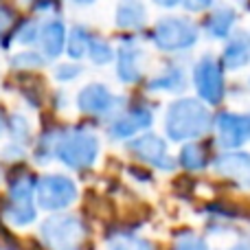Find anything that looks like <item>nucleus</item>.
<instances>
[{"label": "nucleus", "instance_id": "nucleus-1", "mask_svg": "<svg viewBox=\"0 0 250 250\" xmlns=\"http://www.w3.org/2000/svg\"><path fill=\"white\" fill-rule=\"evenodd\" d=\"M215 119L207 110V105L198 99H178L169 105L167 112V136L171 141H193L211 129Z\"/></svg>", "mask_w": 250, "mask_h": 250}, {"label": "nucleus", "instance_id": "nucleus-2", "mask_svg": "<svg viewBox=\"0 0 250 250\" xmlns=\"http://www.w3.org/2000/svg\"><path fill=\"white\" fill-rule=\"evenodd\" d=\"M99 154V138L88 127L62 132L55 156L70 169H88Z\"/></svg>", "mask_w": 250, "mask_h": 250}, {"label": "nucleus", "instance_id": "nucleus-3", "mask_svg": "<svg viewBox=\"0 0 250 250\" xmlns=\"http://www.w3.org/2000/svg\"><path fill=\"white\" fill-rule=\"evenodd\" d=\"M40 235L44 246L51 250H82L86 226L77 215H55L44 222Z\"/></svg>", "mask_w": 250, "mask_h": 250}, {"label": "nucleus", "instance_id": "nucleus-4", "mask_svg": "<svg viewBox=\"0 0 250 250\" xmlns=\"http://www.w3.org/2000/svg\"><path fill=\"white\" fill-rule=\"evenodd\" d=\"M38 185L31 176H18L9 185V204L4 217L13 226H26L35 220V207H33V191Z\"/></svg>", "mask_w": 250, "mask_h": 250}, {"label": "nucleus", "instance_id": "nucleus-5", "mask_svg": "<svg viewBox=\"0 0 250 250\" xmlns=\"http://www.w3.org/2000/svg\"><path fill=\"white\" fill-rule=\"evenodd\" d=\"M35 193H38V202L42 208L60 211L77 200V187L70 178L60 176V173H48V176L40 178Z\"/></svg>", "mask_w": 250, "mask_h": 250}, {"label": "nucleus", "instance_id": "nucleus-6", "mask_svg": "<svg viewBox=\"0 0 250 250\" xmlns=\"http://www.w3.org/2000/svg\"><path fill=\"white\" fill-rule=\"evenodd\" d=\"M193 82L195 88H198V95L202 97V101H207L208 105H217L224 99V70H222V64L215 60V57L207 55L198 62L193 70Z\"/></svg>", "mask_w": 250, "mask_h": 250}, {"label": "nucleus", "instance_id": "nucleus-7", "mask_svg": "<svg viewBox=\"0 0 250 250\" xmlns=\"http://www.w3.org/2000/svg\"><path fill=\"white\" fill-rule=\"evenodd\" d=\"M195 40H198V29L182 18H165L156 24L154 31V42L163 51H182L193 46Z\"/></svg>", "mask_w": 250, "mask_h": 250}, {"label": "nucleus", "instance_id": "nucleus-8", "mask_svg": "<svg viewBox=\"0 0 250 250\" xmlns=\"http://www.w3.org/2000/svg\"><path fill=\"white\" fill-rule=\"evenodd\" d=\"M213 125H215L217 145L224 151L239 149L244 143L250 141V114L220 112Z\"/></svg>", "mask_w": 250, "mask_h": 250}, {"label": "nucleus", "instance_id": "nucleus-9", "mask_svg": "<svg viewBox=\"0 0 250 250\" xmlns=\"http://www.w3.org/2000/svg\"><path fill=\"white\" fill-rule=\"evenodd\" d=\"M213 167L222 178L235 182L239 189L250 191V154L248 151L230 149L213 160Z\"/></svg>", "mask_w": 250, "mask_h": 250}, {"label": "nucleus", "instance_id": "nucleus-10", "mask_svg": "<svg viewBox=\"0 0 250 250\" xmlns=\"http://www.w3.org/2000/svg\"><path fill=\"white\" fill-rule=\"evenodd\" d=\"M129 151H132L136 158H141L143 163L151 165V167L165 169V171L176 167L173 158L167 154L165 141L160 136H156V134H143V136H138L136 141L129 143Z\"/></svg>", "mask_w": 250, "mask_h": 250}, {"label": "nucleus", "instance_id": "nucleus-11", "mask_svg": "<svg viewBox=\"0 0 250 250\" xmlns=\"http://www.w3.org/2000/svg\"><path fill=\"white\" fill-rule=\"evenodd\" d=\"M114 105V97L110 90L99 83H90L79 92V110L86 114H105Z\"/></svg>", "mask_w": 250, "mask_h": 250}, {"label": "nucleus", "instance_id": "nucleus-12", "mask_svg": "<svg viewBox=\"0 0 250 250\" xmlns=\"http://www.w3.org/2000/svg\"><path fill=\"white\" fill-rule=\"evenodd\" d=\"M250 62V35L246 31H237L229 40L222 53V66L229 70H239Z\"/></svg>", "mask_w": 250, "mask_h": 250}, {"label": "nucleus", "instance_id": "nucleus-13", "mask_svg": "<svg viewBox=\"0 0 250 250\" xmlns=\"http://www.w3.org/2000/svg\"><path fill=\"white\" fill-rule=\"evenodd\" d=\"M149 125H151V114L145 108H134L112 123L110 134L114 138H129L136 132H141V129H147Z\"/></svg>", "mask_w": 250, "mask_h": 250}, {"label": "nucleus", "instance_id": "nucleus-14", "mask_svg": "<svg viewBox=\"0 0 250 250\" xmlns=\"http://www.w3.org/2000/svg\"><path fill=\"white\" fill-rule=\"evenodd\" d=\"M233 24H235V11L229 7L215 9V11L207 18V22H204L207 31L213 38H226V35L230 33V29H233Z\"/></svg>", "mask_w": 250, "mask_h": 250}, {"label": "nucleus", "instance_id": "nucleus-15", "mask_svg": "<svg viewBox=\"0 0 250 250\" xmlns=\"http://www.w3.org/2000/svg\"><path fill=\"white\" fill-rule=\"evenodd\" d=\"M138 48H127L123 46L119 51V77L123 82H136L141 77V64H138Z\"/></svg>", "mask_w": 250, "mask_h": 250}, {"label": "nucleus", "instance_id": "nucleus-16", "mask_svg": "<svg viewBox=\"0 0 250 250\" xmlns=\"http://www.w3.org/2000/svg\"><path fill=\"white\" fill-rule=\"evenodd\" d=\"M64 40H66V33H64V26L62 22H51L46 24V29L42 31V46H44V53L48 57H57L64 48Z\"/></svg>", "mask_w": 250, "mask_h": 250}, {"label": "nucleus", "instance_id": "nucleus-17", "mask_svg": "<svg viewBox=\"0 0 250 250\" xmlns=\"http://www.w3.org/2000/svg\"><path fill=\"white\" fill-rule=\"evenodd\" d=\"M180 165L189 171H200L207 167V149L200 143H187L180 151Z\"/></svg>", "mask_w": 250, "mask_h": 250}, {"label": "nucleus", "instance_id": "nucleus-18", "mask_svg": "<svg viewBox=\"0 0 250 250\" xmlns=\"http://www.w3.org/2000/svg\"><path fill=\"white\" fill-rule=\"evenodd\" d=\"M110 250H156L154 244L138 237L134 233H114L110 235Z\"/></svg>", "mask_w": 250, "mask_h": 250}, {"label": "nucleus", "instance_id": "nucleus-19", "mask_svg": "<svg viewBox=\"0 0 250 250\" xmlns=\"http://www.w3.org/2000/svg\"><path fill=\"white\" fill-rule=\"evenodd\" d=\"M149 88L156 90H182L185 88V75L180 68H167L163 75L149 82Z\"/></svg>", "mask_w": 250, "mask_h": 250}, {"label": "nucleus", "instance_id": "nucleus-20", "mask_svg": "<svg viewBox=\"0 0 250 250\" xmlns=\"http://www.w3.org/2000/svg\"><path fill=\"white\" fill-rule=\"evenodd\" d=\"M117 22H119L121 26H127V29L141 26L143 22H145V11H143L138 4H125V7L119 9Z\"/></svg>", "mask_w": 250, "mask_h": 250}, {"label": "nucleus", "instance_id": "nucleus-21", "mask_svg": "<svg viewBox=\"0 0 250 250\" xmlns=\"http://www.w3.org/2000/svg\"><path fill=\"white\" fill-rule=\"evenodd\" d=\"M88 48H90L88 46V33L82 29V26L73 29V33H70V38H68V55L70 57H82Z\"/></svg>", "mask_w": 250, "mask_h": 250}, {"label": "nucleus", "instance_id": "nucleus-22", "mask_svg": "<svg viewBox=\"0 0 250 250\" xmlns=\"http://www.w3.org/2000/svg\"><path fill=\"white\" fill-rule=\"evenodd\" d=\"M90 57H92V62H97V64H105V62L112 60V48H110L105 42H101V40H92L90 42Z\"/></svg>", "mask_w": 250, "mask_h": 250}, {"label": "nucleus", "instance_id": "nucleus-23", "mask_svg": "<svg viewBox=\"0 0 250 250\" xmlns=\"http://www.w3.org/2000/svg\"><path fill=\"white\" fill-rule=\"evenodd\" d=\"M173 250H208V246L204 239L195 237V235H182Z\"/></svg>", "mask_w": 250, "mask_h": 250}, {"label": "nucleus", "instance_id": "nucleus-24", "mask_svg": "<svg viewBox=\"0 0 250 250\" xmlns=\"http://www.w3.org/2000/svg\"><path fill=\"white\" fill-rule=\"evenodd\" d=\"M11 64L18 66V68H20L22 64H24V66H40V64H42V60H40L38 55H33V53H22V55H18Z\"/></svg>", "mask_w": 250, "mask_h": 250}, {"label": "nucleus", "instance_id": "nucleus-25", "mask_svg": "<svg viewBox=\"0 0 250 250\" xmlns=\"http://www.w3.org/2000/svg\"><path fill=\"white\" fill-rule=\"evenodd\" d=\"M79 75V68L77 66H60V70H57V79H73Z\"/></svg>", "mask_w": 250, "mask_h": 250}, {"label": "nucleus", "instance_id": "nucleus-26", "mask_svg": "<svg viewBox=\"0 0 250 250\" xmlns=\"http://www.w3.org/2000/svg\"><path fill=\"white\" fill-rule=\"evenodd\" d=\"M213 0H185V7L189 11H204L207 7H211Z\"/></svg>", "mask_w": 250, "mask_h": 250}, {"label": "nucleus", "instance_id": "nucleus-27", "mask_svg": "<svg viewBox=\"0 0 250 250\" xmlns=\"http://www.w3.org/2000/svg\"><path fill=\"white\" fill-rule=\"evenodd\" d=\"M229 250H250V244H246V242L235 244V246H233V248H229Z\"/></svg>", "mask_w": 250, "mask_h": 250}, {"label": "nucleus", "instance_id": "nucleus-28", "mask_svg": "<svg viewBox=\"0 0 250 250\" xmlns=\"http://www.w3.org/2000/svg\"><path fill=\"white\" fill-rule=\"evenodd\" d=\"M156 2H160V4H165V7H171V4H176V2H180V0H156Z\"/></svg>", "mask_w": 250, "mask_h": 250}, {"label": "nucleus", "instance_id": "nucleus-29", "mask_svg": "<svg viewBox=\"0 0 250 250\" xmlns=\"http://www.w3.org/2000/svg\"><path fill=\"white\" fill-rule=\"evenodd\" d=\"M2 129H4V117L0 114V134H2Z\"/></svg>", "mask_w": 250, "mask_h": 250}, {"label": "nucleus", "instance_id": "nucleus-30", "mask_svg": "<svg viewBox=\"0 0 250 250\" xmlns=\"http://www.w3.org/2000/svg\"><path fill=\"white\" fill-rule=\"evenodd\" d=\"M77 2H92V0H77Z\"/></svg>", "mask_w": 250, "mask_h": 250}]
</instances>
